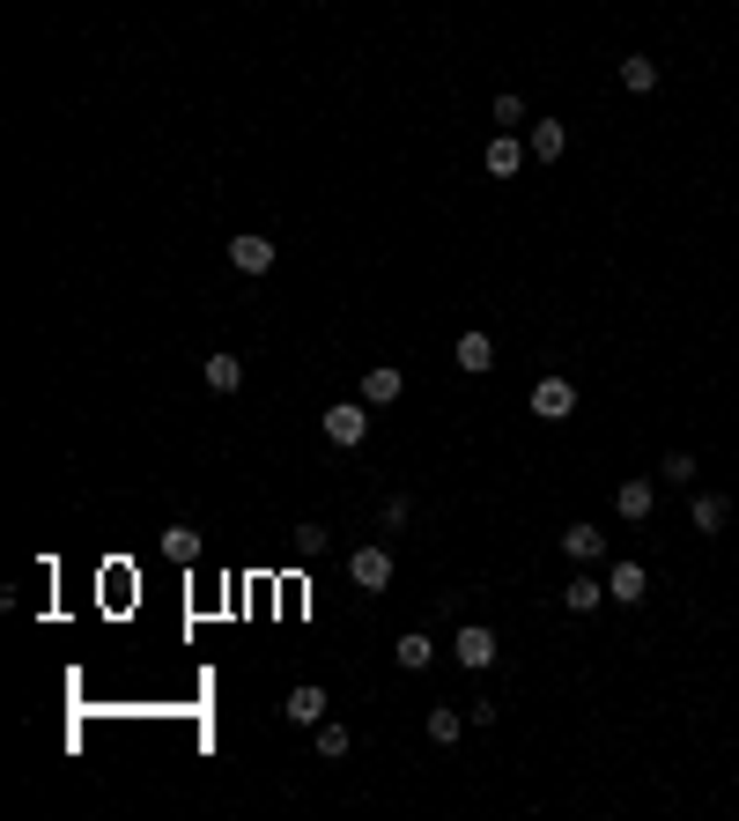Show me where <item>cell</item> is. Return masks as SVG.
I'll list each match as a JSON object with an SVG mask.
<instances>
[{"instance_id": "2", "label": "cell", "mask_w": 739, "mask_h": 821, "mask_svg": "<svg viewBox=\"0 0 739 821\" xmlns=\"http://www.w3.org/2000/svg\"><path fill=\"white\" fill-rule=\"evenodd\" d=\"M347 585H355V593H385V585H393V547H355V555H347Z\"/></svg>"}, {"instance_id": "11", "label": "cell", "mask_w": 739, "mask_h": 821, "mask_svg": "<svg viewBox=\"0 0 739 821\" xmlns=\"http://www.w3.org/2000/svg\"><path fill=\"white\" fill-rule=\"evenodd\" d=\"M563 555H569V563H577V571H585V563H599V555H607V533H599V525H585V519H577V525H569V533H563Z\"/></svg>"}, {"instance_id": "1", "label": "cell", "mask_w": 739, "mask_h": 821, "mask_svg": "<svg viewBox=\"0 0 739 821\" xmlns=\"http://www.w3.org/2000/svg\"><path fill=\"white\" fill-rule=\"evenodd\" d=\"M319 429H325V445H341V451H355L370 437V399H333L319 415Z\"/></svg>"}, {"instance_id": "8", "label": "cell", "mask_w": 739, "mask_h": 821, "mask_svg": "<svg viewBox=\"0 0 739 821\" xmlns=\"http://www.w3.org/2000/svg\"><path fill=\"white\" fill-rule=\"evenodd\" d=\"M525 149H533V163H563V149H569V126H563V119H533Z\"/></svg>"}, {"instance_id": "17", "label": "cell", "mask_w": 739, "mask_h": 821, "mask_svg": "<svg viewBox=\"0 0 739 821\" xmlns=\"http://www.w3.org/2000/svg\"><path fill=\"white\" fill-rule=\"evenodd\" d=\"M467 711H459V703H437V711H429V740H437V747H451V740H459V733H467Z\"/></svg>"}, {"instance_id": "15", "label": "cell", "mask_w": 739, "mask_h": 821, "mask_svg": "<svg viewBox=\"0 0 739 821\" xmlns=\"http://www.w3.org/2000/svg\"><path fill=\"white\" fill-rule=\"evenodd\" d=\"M599 599H607V585H599V577H585V571L563 585V607H569V615H599Z\"/></svg>"}, {"instance_id": "19", "label": "cell", "mask_w": 739, "mask_h": 821, "mask_svg": "<svg viewBox=\"0 0 739 821\" xmlns=\"http://www.w3.org/2000/svg\"><path fill=\"white\" fill-rule=\"evenodd\" d=\"M200 377H207L215 393H237V385H245V363H237V355H207V363H200Z\"/></svg>"}, {"instance_id": "13", "label": "cell", "mask_w": 739, "mask_h": 821, "mask_svg": "<svg viewBox=\"0 0 739 821\" xmlns=\"http://www.w3.org/2000/svg\"><path fill=\"white\" fill-rule=\"evenodd\" d=\"M459 371H467V377L495 371V341H489V333H459Z\"/></svg>"}, {"instance_id": "12", "label": "cell", "mask_w": 739, "mask_h": 821, "mask_svg": "<svg viewBox=\"0 0 739 821\" xmlns=\"http://www.w3.org/2000/svg\"><path fill=\"white\" fill-rule=\"evenodd\" d=\"M399 393H407V377H399L393 363H370V371H363V399H370V407H393Z\"/></svg>"}, {"instance_id": "22", "label": "cell", "mask_w": 739, "mask_h": 821, "mask_svg": "<svg viewBox=\"0 0 739 821\" xmlns=\"http://www.w3.org/2000/svg\"><path fill=\"white\" fill-rule=\"evenodd\" d=\"M658 481H673V489H695V451H665Z\"/></svg>"}, {"instance_id": "6", "label": "cell", "mask_w": 739, "mask_h": 821, "mask_svg": "<svg viewBox=\"0 0 739 821\" xmlns=\"http://www.w3.org/2000/svg\"><path fill=\"white\" fill-rule=\"evenodd\" d=\"M274 259H281L274 237H251V230H245V237H229V267H237V274H267Z\"/></svg>"}, {"instance_id": "16", "label": "cell", "mask_w": 739, "mask_h": 821, "mask_svg": "<svg viewBox=\"0 0 739 821\" xmlns=\"http://www.w3.org/2000/svg\"><path fill=\"white\" fill-rule=\"evenodd\" d=\"M517 163H525V156H517V134H495L489 156H481V171H489V178H517Z\"/></svg>"}, {"instance_id": "18", "label": "cell", "mask_w": 739, "mask_h": 821, "mask_svg": "<svg viewBox=\"0 0 739 821\" xmlns=\"http://www.w3.org/2000/svg\"><path fill=\"white\" fill-rule=\"evenodd\" d=\"M393 659H399V673H421V667H429V659H437V644H429L421 629H407V637H399V644H393Z\"/></svg>"}, {"instance_id": "25", "label": "cell", "mask_w": 739, "mask_h": 821, "mask_svg": "<svg viewBox=\"0 0 739 821\" xmlns=\"http://www.w3.org/2000/svg\"><path fill=\"white\" fill-rule=\"evenodd\" d=\"M495 126H503V134H517V126H525V104H517V97H495Z\"/></svg>"}, {"instance_id": "3", "label": "cell", "mask_w": 739, "mask_h": 821, "mask_svg": "<svg viewBox=\"0 0 739 821\" xmlns=\"http://www.w3.org/2000/svg\"><path fill=\"white\" fill-rule=\"evenodd\" d=\"M451 659H459L467 673H489L495 667V629L489 622H467V629H459V644H451Z\"/></svg>"}, {"instance_id": "9", "label": "cell", "mask_w": 739, "mask_h": 821, "mask_svg": "<svg viewBox=\"0 0 739 821\" xmlns=\"http://www.w3.org/2000/svg\"><path fill=\"white\" fill-rule=\"evenodd\" d=\"M688 519H695V533H725V525H732V497H717V489H695Z\"/></svg>"}, {"instance_id": "4", "label": "cell", "mask_w": 739, "mask_h": 821, "mask_svg": "<svg viewBox=\"0 0 739 821\" xmlns=\"http://www.w3.org/2000/svg\"><path fill=\"white\" fill-rule=\"evenodd\" d=\"M533 415H540V423H569V415H577V385H569V377H540V385H533Z\"/></svg>"}, {"instance_id": "24", "label": "cell", "mask_w": 739, "mask_h": 821, "mask_svg": "<svg viewBox=\"0 0 739 821\" xmlns=\"http://www.w3.org/2000/svg\"><path fill=\"white\" fill-rule=\"evenodd\" d=\"M407 519H415V503H407V497H385V503H377V525H385V533H399Z\"/></svg>"}, {"instance_id": "23", "label": "cell", "mask_w": 739, "mask_h": 821, "mask_svg": "<svg viewBox=\"0 0 739 821\" xmlns=\"http://www.w3.org/2000/svg\"><path fill=\"white\" fill-rule=\"evenodd\" d=\"M311 733H319V755H333V763H341L347 747H355V733H347V725H333V718H325V725H311Z\"/></svg>"}, {"instance_id": "7", "label": "cell", "mask_w": 739, "mask_h": 821, "mask_svg": "<svg viewBox=\"0 0 739 821\" xmlns=\"http://www.w3.org/2000/svg\"><path fill=\"white\" fill-rule=\"evenodd\" d=\"M607 599H621V607H643V599H651V577H643V563H614V571H607Z\"/></svg>"}, {"instance_id": "5", "label": "cell", "mask_w": 739, "mask_h": 821, "mask_svg": "<svg viewBox=\"0 0 739 821\" xmlns=\"http://www.w3.org/2000/svg\"><path fill=\"white\" fill-rule=\"evenodd\" d=\"M614 511H621L629 525H643L651 511H658V481H643V473H636V481H621V489H614Z\"/></svg>"}, {"instance_id": "14", "label": "cell", "mask_w": 739, "mask_h": 821, "mask_svg": "<svg viewBox=\"0 0 739 821\" xmlns=\"http://www.w3.org/2000/svg\"><path fill=\"white\" fill-rule=\"evenodd\" d=\"M614 75H621V89H629V97H651V89H658V60H643V52H629V60H621Z\"/></svg>"}, {"instance_id": "10", "label": "cell", "mask_w": 739, "mask_h": 821, "mask_svg": "<svg viewBox=\"0 0 739 821\" xmlns=\"http://www.w3.org/2000/svg\"><path fill=\"white\" fill-rule=\"evenodd\" d=\"M281 718H289V725H325V689H319V681H303V689H289V703H281Z\"/></svg>"}, {"instance_id": "21", "label": "cell", "mask_w": 739, "mask_h": 821, "mask_svg": "<svg viewBox=\"0 0 739 821\" xmlns=\"http://www.w3.org/2000/svg\"><path fill=\"white\" fill-rule=\"evenodd\" d=\"M163 555H171V563H200V533L193 525H171V533H163Z\"/></svg>"}, {"instance_id": "20", "label": "cell", "mask_w": 739, "mask_h": 821, "mask_svg": "<svg viewBox=\"0 0 739 821\" xmlns=\"http://www.w3.org/2000/svg\"><path fill=\"white\" fill-rule=\"evenodd\" d=\"M325 547H333V525H319V519H303V525H296V555H303V563H319Z\"/></svg>"}]
</instances>
